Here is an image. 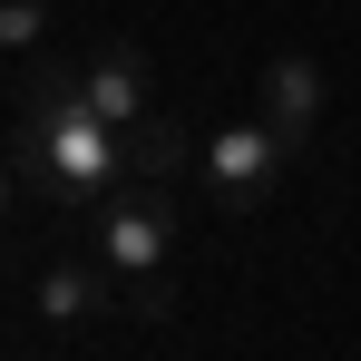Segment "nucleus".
<instances>
[{
	"mask_svg": "<svg viewBox=\"0 0 361 361\" xmlns=\"http://www.w3.org/2000/svg\"><path fill=\"white\" fill-rule=\"evenodd\" d=\"M10 166H20V185H39V195H59V205H108L127 185V137L78 98V68L39 59L30 88H20Z\"/></svg>",
	"mask_w": 361,
	"mask_h": 361,
	"instance_id": "f257e3e1",
	"label": "nucleus"
},
{
	"mask_svg": "<svg viewBox=\"0 0 361 361\" xmlns=\"http://www.w3.org/2000/svg\"><path fill=\"white\" fill-rule=\"evenodd\" d=\"M166 244H176V205H166V185H118L108 205H98V254H108V274H166Z\"/></svg>",
	"mask_w": 361,
	"mask_h": 361,
	"instance_id": "f03ea898",
	"label": "nucleus"
},
{
	"mask_svg": "<svg viewBox=\"0 0 361 361\" xmlns=\"http://www.w3.org/2000/svg\"><path fill=\"white\" fill-rule=\"evenodd\" d=\"M283 166H293V137L264 118H235L215 147H205V185L225 195V205H264L274 185H283Z\"/></svg>",
	"mask_w": 361,
	"mask_h": 361,
	"instance_id": "7ed1b4c3",
	"label": "nucleus"
},
{
	"mask_svg": "<svg viewBox=\"0 0 361 361\" xmlns=\"http://www.w3.org/2000/svg\"><path fill=\"white\" fill-rule=\"evenodd\" d=\"M78 98H88L98 118L118 127V137H127V127H147V118H157V98H147V59H137L127 39H98V49L78 59Z\"/></svg>",
	"mask_w": 361,
	"mask_h": 361,
	"instance_id": "20e7f679",
	"label": "nucleus"
},
{
	"mask_svg": "<svg viewBox=\"0 0 361 361\" xmlns=\"http://www.w3.org/2000/svg\"><path fill=\"white\" fill-rule=\"evenodd\" d=\"M322 98H332V88H322V68H312V59H274V68H264V127H283L293 147L312 137Z\"/></svg>",
	"mask_w": 361,
	"mask_h": 361,
	"instance_id": "39448f33",
	"label": "nucleus"
},
{
	"mask_svg": "<svg viewBox=\"0 0 361 361\" xmlns=\"http://www.w3.org/2000/svg\"><path fill=\"white\" fill-rule=\"evenodd\" d=\"M176 166H185V137H176V118L127 127V185H166Z\"/></svg>",
	"mask_w": 361,
	"mask_h": 361,
	"instance_id": "423d86ee",
	"label": "nucleus"
},
{
	"mask_svg": "<svg viewBox=\"0 0 361 361\" xmlns=\"http://www.w3.org/2000/svg\"><path fill=\"white\" fill-rule=\"evenodd\" d=\"M88 312H98V274L49 264V274H39V322H88Z\"/></svg>",
	"mask_w": 361,
	"mask_h": 361,
	"instance_id": "0eeeda50",
	"label": "nucleus"
},
{
	"mask_svg": "<svg viewBox=\"0 0 361 361\" xmlns=\"http://www.w3.org/2000/svg\"><path fill=\"white\" fill-rule=\"evenodd\" d=\"M49 30V0H0V49H39Z\"/></svg>",
	"mask_w": 361,
	"mask_h": 361,
	"instance_id": "6e6552de",
	"label": "nucleus"
},
{
	"mask_svg": "<svg viewBox=\"0 0 361 361\" xmlns=\"http://www.w3.org/2000/svg\"><path fill=\"white\" fill-rule=\"evenodd\" d=\"M127 302H137V312H166L176 293H166V274H137V283H127Z\"/></svg>",
	"mask_w": 361,
	"mask_h": 361,
	"instance_id": "1a4fd4ad",
	"label": "nucleus"
},
{
	"mask_svg": "<svg viewBox=\"0 0 361 361\" xmlns=\"http://www.w3.org/2000/svg\"><path fill=\"white\" fill-rule=\"evenodd\" d=\"M10 176H20V166H0V205H10Z\"/></svg>",
	"mask_w": 361,
	"mask_h": 361,
	"instance_id": "9d476101",
	"label": "nucleus"
}]
</instances>
